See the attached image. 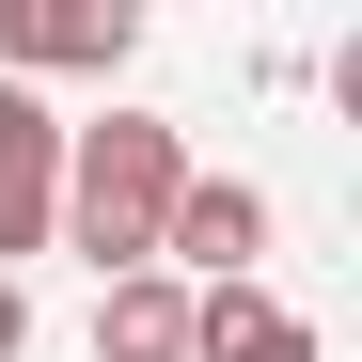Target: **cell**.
Segmentation results:
<instances>
[{"instance_id": "obj_1", "label": "cell", "mask_w": 362, "mask_h": 362, "mask_svg": "<svg viewBox=\"0 0 362 362\" xmlns=\"http://www.w3.org/2000/svg\"><path fill=\"white\" fill-rule=\"evenodd\" d=\"M173 189H189V127H158V110H110V127H64V252L95 268V284H127V268H158V221H173Z\"/></svg>"}, {"instance_id": "obj_6", "label": "cell", "mask_w": 362, "mask_h": 362, "mask_svg": "<svg viewBox=\"0 0 362 362\" xmlns=\"http://www.w3.org/2000/svg\"><path fill=\"white\" fill-rule=\"evenodd\" d=\"M95 362H189V284H173V268L95 284Z\"/></svg>"}, {"instance_id": "obj_3", "label": "cell", "mask_w": 362, "mask_h": 362, "mask_svg": "<svg viewBox=\"0 0 362 362\" xmlns=\"http://www.w3.org/2000/svg\"><path fill=\"white\" fill-rule=\"evenodd\" d=\"M252 252H268V189L189 158V189H173V221H158V268L205 299V284H252Z\"/></svg>"}, {"instance_id": "obj_7", "label": "cell", "mask_w": 362, "mask_h": 362, "mask_svg": "<svg viewBox=\"0 0 362 362\" xmlns=\"http://www.w3.org/2000/svg\"><path fill=\"white\" fill-rule=\"evenodd\" d=\"M16 346H32V299H16V284H0V362H16Z\"/></svg>"}, {"instance_id": "obj_4", "label": "cell", "mask_w": 362, "mask_h": 362, "mask_svg": "<svg viewBox=\"0 0 362 362\" xmlns=\"http://www.w3.org/2000/svg\"><path fill=\"white\" fill-rule=\"evenodd\" d=\"M47 221H64V110L0 79V284L16 252H47Z\"/></svg>"}, {"instance_id": "obj_5", "label": "cell", "mask_w": 362, "mask_h": 362, "mask_svg": "<svg viewBox=\"0 0 362 362\" xmlns=\"http://www.w3.org/2000/svg\"><path fill=\"white\" fill-rule=\"evenodd\" d=\"M189 362H315V315L268 284H205L189 299Z\"/></svg>"}, {"instance_id": "obj_2", "label": "cell", "mask_w": 362, "mask_h": 362, "mask_svg": "<svg viewBox=\"0 0 362 362\" xmlns=\"http://www.w3.org/2000/svg\"><path fill=\"white\" fill-rule=\"evenodd\" d=\"M142 47V0H0V79L47 95V79H110Z\"/></svg>"}]
</instances>
